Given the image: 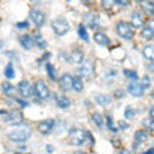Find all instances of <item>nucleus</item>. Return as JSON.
<instances>
[{
  "mask_svg": "<svg viewBox=\"0 0 154 154\" xmlns=\"http://www.w3.org/2000/svg\"><path fill=\"white\" fill-rule=\"evenodd\" d=\"M31 128L27 125H21L19 127H17L16 130H13L8 134V137L11 139V141L13 143H25L27 141V139L31 136Z\"/></svg>",
  "mask_w": 154,
  "mask_h": 154,
  "instance_id": "nucleus-1",
  "label": "nucleus"
},
{
  "mask_svg": "<svg viewBox=\"0 0 154 154\" xmlns=\"http://www.w3.org/2000/svg\"><path fill=\"white\" fill-rule=\"evenodd\" d=\"M69 143L73 145H84L86 143V132L80 128H72L69 131Z\"/></svg>",
  "mask_w": 154,
  "mask_h": 154,
  "instance_id": "nucleus-2",
  "label": "nucleus"
},
{
  "mask_svg": "<svg viewBox=\"0 0 154 154\" xmlns=\"http://www.w3.org/2000/svg\"><path fill=\"white\" fill-rule=\"evenodd\" d=\"M51 26H53V30H54V32L58 36H63L69 31L68 22L63 18H58V19H55V21H53Z\"/></svg>",
  "mask_w": 154,
  "mask_h": 154,
  "instance_id": "nucleus-3",
  "label": "nucleus"
},
{
  "mask_svg": "<svg viewBox=\"0 0 154 154\" xmlns=\"http://www.w3.org/2000/svg\"><path fill=\"white\" fill-rule=\"evenodd\" d=\"M117 32H118V35L121 36L122 38H125V40H131V38L134 37L132 27L130 26L128 23L123 22V21L117 23Z\"/></svg>",
  "mask_w": 154,
  "mask_h": 154,
  "instance_id": "nucleus-4",
  "label": "nucleus"
},
{
  "mask_svg": "<svg viewBox=\"0 0 154 154\" xmlns=\"http://www.w3.org/2000/svg\"><path fill=\"white\" fill-rule=\"evenodd\" d=\"M33 93H35L37 98H40V99H48L49 98V94H50L46 84L42 80L36 81L35 86H33Z\"/></svg>",
  "mask_w": 154,
  "mask_h": 154,
  "instance_id": "nucleus-5",
  "label": "nucleus"
},
{
  "mask_svg": "<svg viewBox=\"0 0 154 154\" xmlns=\"http://www.w3.org/2000/svg\"><path fill=\"white\" fill-rule=\"evenodd\" d=\"M77 73H79V77H90L94 73V64L90 60L82 62V66L79 68Z\"/></svg>",
  "mask_w": 154,
  "mask_h": 154,
  "instance_id": "nucleus-6",
  "label": "nucleus"
},
{
  "mask_svg": "<svg viewBox=\"0 0 154 154\" xmlns=\"http://www.w3.org/2000/svg\"><path fill=\"white\" fill-rule=\"evenodd\" d=\"M18 91L21 93V95L23 96V98H30V96L32 95V93H33V89L30 85V82L25 80V81H21V82L18 84Z\"/></svg>",
  "mask_w": 154,
  "mask_h": 154,
  "instance_id": "nucleus-7",
  "label": "nucleus"
},
{
  "mask_svg": "<svg viewBox=\"0 0 154 154\" xmlns=\"http://www.w3.org/2000/svg\"><path fill=\"white\" fill-rule=\"evenodd\" d=\"M30 16L32 18L33 23L37 26V27H42L45 23V14L42 13L41 11H37V9H33V11H31Z\"/></svg>",
  "mask_w": 154,
  "mask_h": 154,
  "instance_id": "nucleus-8",
  "label": "nucleus"
},
{
  "mask_svg": "<svg viewBox=\"0 0 154 154\" xmlns=\"http://www.w3.org/2000/svg\"><path fill=\"white\" fill-rule=\"evenodd\" d=\"M38 132L42 134V135H49L51 131H53V128H54V121L53 119H46V121H42L38 123Z\"/></svg>",
  "mask_w": 154,
  "mask_h": 154,
  "instance_id": "nucleus-9",
  "label": "nucleus"
},
{
  "mask_svg": "<svg viewBox=\"0 0 154 154\" xmlns=\"http://www.w3.org/2000/svg\"><path fill=\"white\" fill-rule=\"evenodd\" d=\"M22 119H23V116L19 110L14 109L12 110L11 113L8 114V118H7V122H9L11 125H14V126H18V125L22 123Z\"/></svg>",
  "mask_w": 154,
  "mask_h": 154,
  "instance_id": "nucleus-10",
  "label": "nucleus"
},
{
  "mask_svg": "<svg viewBox=\"0 0 154 154\" xmlns=\"http://www.w3.org/2000/svg\"><path fill=\"white\" fill-rule=\"evenodd\" d=\"M84 25L89 26L90 28H98L99 27V18L93 13H88L84 16Z\"/></svg>",
  "mask_w": 154,
  "mask_h": 154,
  "instance_id": "nucleus-11",
  "label": "nucleus"
},
{
  "mask_svg": "<svg viewBox=\"0 0 154 154\" xmlns=\"http://www.w3.org/2000/svg\"><path fill=\"white\" fill-rule=\"evenodd\" d=\"M128 93L131 94L132 96H141L144 94V88L141 86V84H139L137 81H134V82H131L128 85Z\"/></svg>",
  "mask_w": 154,
  "mask_h": 154,
  "instance_id": "nucleus-12",
  "label": "nucleus"
},
{
  "mask_svg": "<svg viewBox=\"0 0 154 154\" xmlns=\"http://www.w3.org/2000/svg\"><path fill=\"white\" fill-rule=\"evenodd\" d=\"M59 85H60V88L63 89L64 91L72 90V76L69 73L62 75L60 80H59Z\"/></svg>",
  "mask_w": 154,
  "mask_h": 154,
  "instance_id": "nucleus-13",
  "label": "nucleus"
},
{
  "mask_svg": "<svg viewBox=\"0 0 154 154\" xmlns=\"http://www.w3.org/2000/svg\"><path fill=\"white\" fill-rule=\"evenodd\" d=\"M131 25H132L135 28H140V27L144 25V17L141 16L140 13L134 12V13L131 14Z\"/></svg>",
  "mask_w": 154,
  "mask_h": 154,
  "instance_id": "nucleus-14",
  "label": "nucleus"
},
{
  "mask_svg": "<svg viewBox=\"0 0 154 154\" xmlns=\"http://www.w3.org/2000/svg\"><path fill=\"white\" fill-rule=\"evenodd\" d=\"M94 40H95L96 44H99L102 46H107L109 44L108 36L105 35V33H103V32H95L94 33Z\"/></svg>",
  "mask_w": 154,
  "mask_h": 154,
  "instance_id": "nucleus-15",
  "label": "nucleus"
},
{
  "mask_svg": "<svg viewBox=\"0 0 154 154\" xmlns=\"http://www.w3.org/2000/svg\"><path fill=\"white\" fill-rule=\"evenodd\" d=\"M19 41H21V44H22V46L25 48L26 50H30L31 48L33 46V44H35V41H33V38H32V36L31 35H22L21 36V38H19Z\"/></svg>",
  "mask_w": 154,
  "mask_h": 154,
  "instance_id": "nucleus-16",
  "label": "nucleus"
},
{
  "mask_svg": "<svg viewBox=\"0 0 154 154\" xmlns=\"http://www.w3.org/2000/svg\"><path fill=\"white\" fill-rule=\"evenodd\" d=\"M71 60L73 62V63H76V64H81L84 62V51L79 50V49L73 50L72 51V54H71Z\"/></svg>",
  "mask_w": 154,
  "mask_h": 154,
  "instance_id": "nucleus-17",
  "label": "nucleus"
},
{
  "mask_svg": "<svg viewBox=\"0 0 154 154\" xmlns=\"http://www.w3.org/2000/svg\"><path fill=\"white\" fill-rule=\"evenodd\" d=\"M141 37L144 40H152L154 37V30H153V23L150 22L148 27H144V30L141 31Z\"/></svg>",
  "mask_w": 154,
  "mask_h": 154,
  "instance_id": "nucleus-18",
  "label": "nucleus"
},
{
  "mask_svg": "<svg viewBox=\"0 0 154 154\" xmlns=\"http://www.w3.org/2000/svg\"><path fill=\"white\" fill-rule=\"evenodd\" d=\"M72 89L77 93H80V91L84 90V81L81 77L76 76V77H72Z\"/></svg>",
  "mask_w": 154,
  "mask_h": 154,
  "instance_id": "nucleus-19",
  "label": "nucleus"
},
{
  "mask_svg": "<svg viewBox=\"0 0 154 154\" xmlns=\"http://www.w3.org/2000/svg\"><path fill=\"white\" fill-rule=\"evenodd\" d=\"M143 55L145 59H148L149 62H152L154 59V46L153 45H146L143 50Z\"/></svg>",
  "mask_w": 154,
  "mask_h": 154,
  "instance_id": "nucleus-20",
  "label": "nucleus"
},
{
  "mask_svg": "<svg viewBox=\"0 0 154 154\" xmlns=\"http://www.w3.org/2000/svg\"><path fill=\"white\" fill-rule=\"evenodd\" d=\"M57 104H58V107L62 108V109H66V108H68L69 105H71V102H69V99L67 98V96H59V98L57 99Z\"/></svg>",
  "mask_w": 154,
  "mask_h": 154,
  "instance_id": "nucleus-21",
  "label": "nucleus"
},
{
  "mask_svg": "<svg viewBox=\"0 0 154 154\" xmlns=\"http://www.w3.org/2000/svg\"><path fill=\"white\" fill-rule=\"evenodd\" d=\"M148 137V134L144 131V130H140V131H136L135 132V141H136V144H141L146 140Z\"/></svg>",
  "mask_w": 154,
  "mask_h": 154,
  "instance_id": "nucleus-22",
  "label": "nucleus"
},
{
  "mask_svg": "<svg viewBox=\"0 0 154 154\" xmlns=\"http://www.w3.org/2000/svg\"><path fill=\"white\" fill-rule=\"evenodd\" d=\"M95 100L96 103L100 104V105H108L110 103V98L108 95H103V94H98L95 96Z\"/></svg>",
  "mask_w": 154,
  "mask_h": 154,
  "instance_id": "nucleus-23",
  "label": "nucleus"
},
{
  "mask_svg": "<svg viewBox=\"0 0 154 154\" xmlns=\"http://www.w3.org/2000/svg\"><path fill=\"white\" fill-rule=\"evenodd\" d=\"M2 89H3V91H4V94L8 95V96L13 95V94H14V91H16V89H14V86H13L11 82H3Z\"/></svg>",
  "mask_w": 154,
  "mask_h": 154,
  "instance_id": "nucleus-24",
  "label": "nucleus"
},
{
  "mask_svg": "<svg viewBox=\"0 0 154 154\" xmlns=\"http://www.w3.org/2000/svg\"><path fill=\"white\" fill-rule=\"evenodd\" d=\"M141 8H143V11L148 14V16H153V13H154V5H153L152 2H144L141 4Z\"/></svg>",
  "mask_w": 154,
  "mask_h": 154,
  "instance_id": "nucleus-25",
  "label": "nucleus"
},
{
  "mask_svg": "<svg viewBox=\"0 0 154 154\" xmlns=\"http://www.w3.org/2000/svg\"><path fill=\"white\" fill-rule=\"evenodd\" d=\"M4 75H5L7 79H14L16 77V72H14V68H13V64L9 63L7 67H5V71H4Z\"/></svg>",
  "mask_w": 154,
  "mask_h": 154,
  "instance_id": "nucleus-26",
  "label": "nucleus"
},
{
  "mask_svg": "<svg viewBox=\"0 0 154 154\" xmlns=\"http://www.w3.org/2000/svg\"><path fill=\"white\" fill-rule=\"evenodd\" d=\"M37 44V46L38 48H41V49H45V48L48 46V42L45 41V38L42 37L41 35H36L35 36V40H33Z\"/></svg>",
  "mask_w": 154,
  "mask_h": 154,
  "instance_id": "nucleus-27",
  "label": "nucleus"
},
{
  "mask_svg": "<svg viewBox=\"0 0 154 154\" xmlns=\"http://www.w3.org/2000/svg\"><path fill=\"white\" fill-rule=\"evenodd\" d=\"M93 121L95 122V125L98 127H103V125H104V119H103V116L102 114H99V113H94L93 114Z\"/></svg>",
  "mask_w": 154,
  "mask_h": 154,
  "instance_id": "nucleus-28",
  "label": "nucleus"
},
{
  "mask_svg": "<svg viewBox=\"0 0 154 154\" xmlns=\"http://www.w3.org/2000/svg\"><path fill=\"white\" fill-rule=\"evenodd\" d=\"M46 71H48V75H49V79L51 81H55L57 80V72L54 69V67H53L50 63H46Z\"/></svg>",
  "mask_w": 154,
  "mask_h": 154,
  "instance_id": "nucleus-29",
  "label": "nucleus"
},
{
  "mask_svg": "<svg viewBox=\"0 0 154 154\" xmlns=\"http://www.w3.org/2000/svg\"><path fill=\"white\" fill-rule=\"evenodd\" d=\"M79 36L82 38L84 41H89V35H88V32H86L85 26H82V25L79 27Z\"/></svg>",
  "mask_w": 154,
  "mask_h": 154,
  "instance_id": "nucleus-30",
  "label": "nucleus"
},
{
  "mask_svg": "<svg viewBox=\"0 0 154 154\" xmlns=\"http://www.w3.org/2000/svg\"><path fill=\"white\" fill-rule=\"evenodd\" d=\"M123 75L126 76L127 79L134 80V81H136V79H137V73L135 71H131V69H125L123 71Z\"/></svg>",
  "mask_w": 154,
  "mask_h": 154,
  "instance_id": "nucleus-31",
  "label": "nucleus"
},
{
  "mask_svg": "<svg viewBox=\"0 0 154 154\" xmlns=\"http://www.w3.org/2000/svg\"><path fill=\"white\" fill-rule=\"evenodd\" d=\"M143 126H144V128L149 130V131H153V130H154V122H153V118H146L145 121L143 122Z\"/></svg>",
  "mask_w": 154,
  "mask_h": 154,
  "instance_id": "nucleus-32",
  "label": "nucleus"
},
{
  "mask_svg": "<svg viewBox=\"0 0 154 154\" xmlns=\"http://www.w3.org/2000/svg\"><path fill=\"white\" fill-rule=\"evenodd\" d=\"M116 0H102V5L104 9H112Z\"/></svg>",
  "mask_w": 154,
  "mask_h": 154,
  "instance_id": "nucleus-33",
  "label": "nucleus"
},
{
  "mask_svg": "<svg viewBox=\"0 0 154 154\" xmlns=\"http://www.w3.org/2000/svg\"><path fill=\"white\" fill-rule=\"evenodd\" d=\"M105 119H107V126H108V128L110 130V131H113V132L117 131V128L114 127V123H113L112 117H109V116H107V117H105Z\"/></svg>",
  "mask_w": 154,
  "mask_h": 154,
  "instance_id": "nucleus-34",
  "label": "nucleus"
},
{
  "mask_svg": "<svg viewBox=\"0 0 154 154\" xmlns=\"http://www.w3.org/2000/svg\"><path fill=\"white\" fill-rule=\"evenodd\" d=\"M134 116H135V110L132 108L127 107L126 110H125V117H126V118H132Z\"/></svg>",
  "mask_w": 154,
  "mask_h": 154,
  "instance_id": "nucleus-35",
  "label": "nucleus"
},
{
  "mask_svg": "<svg viewBox=\"0 0 154 154\" xmlns=\"http://www.w3.org/2000/svg\"><path fill=\"white\" fill-rule=\"evenodd\" d=\"M141 86L144 88V90L148 89L149 86H150V80H149V77H148V76H145V77L143 79V84H141Z\"/></svg>",
  "mask_w": 154,
  "mask_h": 154,
  "instance_id": "nucleus-36",
  "label": "nucleus"
},
{
  "mask_svg": "<svg viewBox=\"0 0 154 154\" xmlns=\"http://www.w3.org/2000/svg\"><path fill=\"white\" fill-rule=\"evenodd\" d=\"M114 96H116L117 99H121V98H123V96H125V91H123V90L116 91V93H114Z\"/></svg>",
  "mask_w": 154,
  "mask_h": 154,
  "instance_id": "nucleus-37",
  "label": "nucleus"
},
{
  "mask_svg": "<svg viewBox=\"0 0 154 154\" xmlns=\"http://www.w3.org/2000/svg\"><path fill=\"white\" fill-rule=\"evenodd\" d=\"M119 128L121 130H127L130 126H128V123H126V122H123V121H119Z\"/></svg>",
  "mask_w": 154,
  "mask_h": 154,
  "instance_id": "nucleus-38",
  "label": "nucleus"
},
{
  "mask_svg": "<svg viewBox=\"0 0 154 154\" xmlns=\"http://www.w3.org/2000/svg\"><path fill=\"white\" fill-rule=\"evenodd\" d=\"M17 27H18V28H27V27H28V22H26V21L22 22V23L19 22V23H17Z\"/></svg>",
  "mask_w": 154,
  "mask_h": 154,
  "instance_id": "nucleus-39",
  "label": "nucleus"
},
{
  "mask_svg": "<svg viewBox=\"0 0 154 154\" xmlns=\"http://www.w3.org/2000/svg\"><path fill=\"white\" fill-rule=\"evenodd\" d=\"M116 2H117V3L119 4V5H122V7H126L127 4H128V2H130V0H116Z\"/></svg>",
  "mask_w": 154,
  "mask_h": 154,
  "instance_id": "nucleus-40",
  "label": "nucleus"
},
{
  "mask_svg": "<svg viewBox=\"0 0 154 154\" xmlns=\"http://www.w3.org/2000/svg\"><path fill=\"white\" fill-rule=\"evenodd\" d=\"M17 103L18 104H21L22 107H27V103L25 102V100H21V99H17Z\"/></svg>",
  "mask_w": 154,
  "mask_h": 154,
  "instance_id": "nucleus-41",
  "label": "nucleus"
},
{
  "mask_svg": "<svg viewBox=\"0 0 154 154\" xmlns=\"http://www.w3.org/2000/svg\"><path fill=\"white\" fill-rule=\"evenodd\" d=\"M141 154H154V149H153V148H149L146 152H144V153H141Z\"/></svg>",
  "mask_w": 154,
  "mask_h": 154,
  "instance_id": "nucleus-42",
  "label": "nucleus"
},
{
  "mask_svg": "<svg viewBox=\"0 0 154 154\" xmlns=\"http://www.w3.org/2000/svg\"><path fill=\"white\" fill-rule=\"evenodd\" d=\"M149 116H150L149 118H153V116H154V107H152V108H150V112H149Z\"/></svg>",
  "mask_w": 154,
  "mask_h": 154,
  "instance_id": "nucleus-43",
  "label": "nucleus"
},
{
  "mask_svg": "<svg viewBox=\"0 0 154 154\" xmlns=\"http://www.w3.org/2000/svg\"><path fill=\"white\" fill-rule=\"evenodd\" d=\"M46 148H48V152H49V153H53V152H54V148H53V146H50V145H48Z\"/></svg>",
  "mask_w": 154,
  "mask_h": 154,
  "instance_id": "nucleus-44",
  "label": "nucleus"
},
{
  "mask_svg": "<svg viewBox=\"0 0 154 154\" xmlns=\"http://www.w3.org/2000/svg\"><path fill=\"white\" fill-rule=\"evenodd\" d=\"M119 154H131V153L127 152V150H121V152H119Z\"/></svg>",
  "mask_w": 154,
  "mask_h": 154,
  "instance_id": "nucleus-45",
  "label": "nucleus"
},
{
  "mask_svg": "<svg viewBox=\"0 0 154 154\" xmlns=\"http://www.w3.org/2000/svg\"><path fill=\"white\" fill-rule=\"evenodd\" d=\"M82 2H84V3H86V4H90V3H93L94 0H82Z\"/></svg>",
  "mask_w": 154,
  "mask_h": 154,
  "instance_id": "nucleus-46",
  "label": "nucleus"
},
{
  "mask_svg": "<svg viewBox=\"0 0 154 154\" xmlns=\"http://www.w3.org/2000/svg\"><path fill=\"white\" fill-rule=\"evenodd\" d=\"M2 45H3V42H2V41H0V49H2Z\"/></svg>",
  "mask_w": 154,
  "mask_h": 154,
  "instance_id": "nucleus-47",
  "label": "nucleus"
},
{
  "mask_svg": "<svg viewBox=\"0 0 154 154\" xmlns=\"http://www.w3.org/2000/svg\"><path fill=\"white\" fill-rule=\"evenodd\" d=\"M4 113V110H0V114H3Z\"/></svg>",
  "mask_w": 154,
  "mask_h": 154,
  "instance_id": "nucleus-48",
  "label": "nucleus"
},
{
  "mask_svg": "<svg viewBox=\"0 0 154 154\" xmlns=\"http://www.w3.org/2000/svg\"><path fill=\"white\" fill-rule=\"evenodd\" d=\"M135 2H143V0H135Z\"/></svg>",
  "mask_w": 154,
  "mask_h": 154,
  "instance_id": "nucleus-49",
  "label": "nucleus"
}]
</instances>
